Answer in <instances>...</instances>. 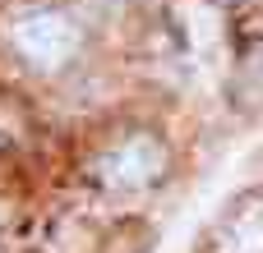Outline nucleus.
Returning <instances> with one entry per match:
<instances>
[{
  "label": "nucleus",
  "mask_w": 263,
  "mask_h": 253,
  "mask_svg": "<svg viewBox=\"0 0 263 253\" xmlns=\"http://www.w3.org/2000/svg\"><path fill=\"white\" fill-rule=\"evenodd\" d=\"M222 253H263V203H250L222 235Z\"/></svg>",
  "instance_id": "7ed1b4c3"
},
{
  "label": "nucleus",
  "mask_w": 263,
  "mask_h": 253,
  "mask_svg": "<svg viewBox=\"0 0 263 253\" xmlns=\"http://www.w3.org/2000/svg\"><path fill=\"white\" fill-rule=\"evenodd\" d=\"M14 46L23 60H32L37 69H60L74 51H79V28L69 14H55V9H37V14H23L14 28H9Z\"/></svg>",
  "instance_id": "f257e3e1"
},
{
  "label": "nucleus",
  "mask_w": 263,
  "mask_h": 253,
  "mask_svg": "<svg viewBox=\"0 0 263 253\" xmlns=\"http://www.w3.org/2000/svg\"><path fill=\"white\" fill-rule=\"evenodd\" d=\"M162 166H166L162 143L148 138V134H139V138L116 143V147L97 161V175H102V184H111V189H148V184L162 175Z\"/></svg>",
  "instance_id": "f03ea898"
},
{
  "label": "nucleus",
  "mask_w": 263,
  "mask_h": 253,
  "mask_svg": "<svg viewBox=\"0 0 263 253\" xmlns=\"http://www.w3.org/2000/svg\"><path fill=\"white\" fill-rule=\"evenodd\" d=\"M180 18L190 23V41H194V51H199V55L217 51V41H222V18H217V9L185 0V5H180Z\"/></svg>",
  "instance_id": "20e7f679"
}]
</instances>
